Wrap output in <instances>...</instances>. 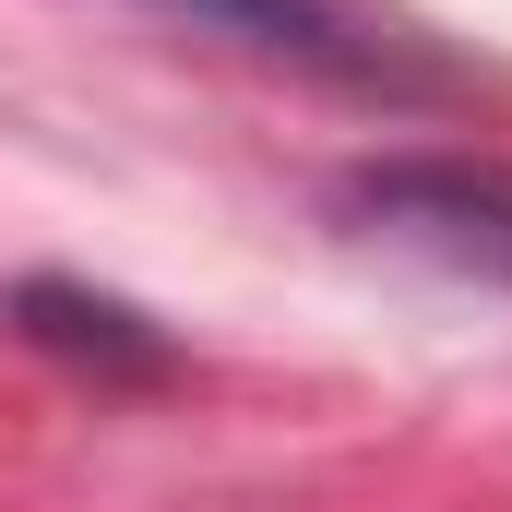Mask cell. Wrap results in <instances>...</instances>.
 <instances>
[{
	"mask_svg": "<svg viewBox=\"0 0 512 512\" xmlns=\"http://www.w3.org/2000/svg\"><path fill=\"white\" fill-rule=\"evenodd\" d=\"M12 322H24L36 346L84 358V370H120V382H155V370L179 358L131 298H96V286H72V274H24V286H12Z\"/></svg>",
	"mask_w": 512,
	"mask_h": 512,
	"instance_id": "3",
	"label": "cell"
},
{
	"mask_svg": "<svg viewBox=\"0 0 512 512\" xmlns=\"http://www.w3.org/2000/svg\"><path fill=\"white\" fill-rule=\"evenodd\" d=\"M346 215H370L393 239H417V251L512 286V167H477V155H382V167L346 179Z\"/></svg>",
	"mask_w": 512,
	"mask_h": 512,
	"instance_id": "2",
	"label": "cell"
},
{
	"mask_svg": "<svg viewBox=\"0 0 512 512\" xmlns=\"http://www.w3.org/2000/svg\"><path fill=\"white\" fill-rule=\"evenodd\" d=\"M155 12H179L203 36H239L262 60H298L322 84H358V96H441L453 84L417 36H393L382 12H358V0H155Z\"/></svg>",
	"mask_w": 512,
	"mask_h": 512,
	"instance_id": "1",
	"label": "cell"
}]
</instances>
